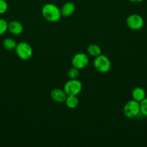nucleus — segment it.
<instances>
[{
	"mask_svg": "<svg viewBox=\"0 0 147 147\" xmlns=\"http://www.w3.org/2000/svg\"><path fill=\"white\" fill-rule=\"evenodd\" d=\"M41 12L43 17L49 22H57L62 17L61 9L51 3L45 4L42 8Z\"/></svg>",
	"mask_w": 147,
	"mask_h": 147,
	"instance_id": "f257e3e1",
	"label": "nucleus"
},
{
	"mask_svg": "<svg viewBox=\"0 0 147 147\" xmlns=\"http://www.w3.org/2000/svg\"><path fill=\"white\" fill-rule=\"evenodd\" d=\"M123 113L128 119H134L141 113L140 103L136 100H128L123 107Z\"/></svg>",
	"mask_w": 147,
	"mask_h": 147,
	"instance_id": "f03ea898",
	"label": "nucleus"
},
{
	"mask_svg": "<svg viewBox=\"0 0 147 147\" xmlns=\"http://www.w3.org/2000/svg\"><path fill=\"white\" fill-rule=\"evenodd\" d=\"M93 65L98 72L101 73H107L111 69V62L107 56L101 54L94 60Z\"/></svg>",
	"mask_w": 147,
	"mask_h": 147,
	"instance_id": "7ed1b4c3",
	"label": "nucleus"
},
{
	"mask_svg": "<svg viewBox=\"0 0 147 147\" xmlns=\"http://www.w3.org/2000/svg\"><path fill=\"white\" fill-rule=\"evenodd\" d=\"M15 52L19 58L22 60H27L33 56V50L31 46L25 42H20L17 43Z\"/></svg>",
	"mask_w": 147,
	"mask_h": 147,
	"instance_id": "20e7f679",
	"label": "nucleus"
},
{
	"mask_svg": "<svg viewBox=\"0 0 147 147\" xmlns=\"http://www.w3.org/2000/svg\"><path fill=\"white\" fill-rule=\"evenodd\" d=\"M63 90L67 96H77L82 90V83L78 79H70L65 83Z\"/></svg>",
	"mask_w": 147,
	"mask_h": 147,
	"instance_id": "39448f33",
	"label": "nucleus"
},
{
	"mask_svg": "<svg viewBox=\"0 0 147 147\" xmlns=\"http://www.w3.org/2000/svg\"><path fill=\"white\" fill-rule=\"evenodd\" d=\"M126 24L132 30H139L144 27V20L141 15L138 14H130L126 19Z\"/></svg>",
	"mask_w": 147,
	"mask_h": 147,
	"instance_id": "423d86ee",
	"label": "nucleus"
},
{
	"mask_svg": "<svg viewBox=\"0 0 147 147\" xmlns=\"http://www.w3.org/2000/svg\"><path fill=\"white\" fill-rule=\"evenodd\" d=\"M89 62V57L84 53H76L71 59V65L73 67H76L79 70L85 68L88 65Z\"/></svg>",
	"mask_w": 147,
	"mask_h": 147,
	"instance_id": "0eeeda50",
	"label": "nucleus"
},
{
	"mask_svg": "<svg viewBox=\"0 0 147 147\" xmlns=\"http://www.w3.org/2000/svg\"><path fill=\"white\" fill-rule=\"evenodd\" d=\"M50 96L52 100L59 103H64L66 99V97H67V95L65 93L64 90H62L61 88H53L51 90Z\"/></svg>",
	"mask_w": 147,
	"mask_h": 147,
	"instance_id": "6e6552de",
	"label": "nucleus"
},
{
	"mask_svg": "<svg viewBox=\"0 0 147 147\" xmlns=\"http://www.w3.org/2000/svg\"><path fill=\"white\" fill-rule=\"evenodd\" d=\"M24 27L22 24L17 20H12V21L8 22V31L11 34L14 35H20L22 33Z\"/></svg>",
	"mask_w": 147,
	"mask_h": 147,
	"instance_id": "1a4fd4ad",
	"label": "nucleus"
},
{
	"mask_svg": "<svg viewBox=\"0 0 147 147\" xmlns=\"http://www.w3.org/2000/svg\"><path fill=\"white\" fill-rule=\"evenodd\" d=\"M75 11V5L71 1L64 3L61 8V13L62 17H68L71 16Z\"/></svg>",
	"mask_w": 147,
	"mask_h": 147,
	"instance_id": "9d476101",
	"label": "nucleus"
},
{
	"mask_svg": "<svg viewBox=\"0 0 147 147\" xmlns=\"http://www.w3.org/2000/svg\"><path fill=\"white\" fill-rule=\"evenodd\" d=\"M146 91L143 88L136 87L133 90L131 93V96L133 100H136L138 102H141L146 98Z\"/></svg>",
	"mask_w": 147,
	"mask_h": 147,
	"instance_id": "9b49d317",
	"label": "nucleus"
},
{
	"mask_svg": "<svg viewBox=\"0 0 147 147\" xmlns=\"http://www.w3.org/2000/svg\"><path fill=\"white\" fill-rule=\"evenodd\" d=\"M64 103L67 108L70 109H74L79 106V100L77 96H67Z\"/></svg>",
	"mask_w": 147,
	"mask_h": 147,
	"instance_id": "f8f14e48",
	"label": "nucleus"
},
{
	"mask_svg": "<svg viewBox=\"0 0 147 147\" xmlns=\"http://www.w3.org/2000/svg\"><path fill=\"white\" fill-rule=\"evenodd\" d=\"M87 53L92 57H96L102 54V49L98 45L90 44L87 47Z\"/></svg>",
	"mask_w": 147,
	"mask_h": 147,
	"instance_id": "ddd939ff",
	"label": "nucleus"
},
{
	"mask_svg": "<svg viewBox=\"0 0 147 147\" xmlns=\"http://www.w3.org/2000/svg\"><path fill=\"white\" fill-rule=\"evenodd\" d=\"M17 45V42L12 38H6L2 42V45L3 47H4V48L5 49V50H8V51L15 50Z\"/></svg>",
	"mask_w": 147,
	"mask_h": 147,
	"instance_id": "4468645a",
	"label": "nucleus"
},
{
	"mask_svg": "<svg viewBox=\"0 0 147 147\" xmlns=\"http://www.w3.org/2000/svg\"><path fill=\"white\" fill-rule=\"evenodd\" d=\"M8 30V22L4 19L0 18V36L5 34Z\"/></svg>",
	"mask_w": 147,
	"mask_h": 147,
	"instance_id": "2eb2a0df",
	"label": "nucleus"
},
{
	"mask_svg": "<svg viewBox=\"0 0 147 147\" xmlns=\"http://www.w3.org/2000/svg\"><path fill=\"white\" fill-rule=\"evenodd\" d=\"M79 76V70L76 67H72L68 72V76L70 79H77Z\"/></svg>",
	"mask_w": 147,
	"mask_h": 147,
	"instance_id": "dca6fc26",
	"label": "nucleus"
},
{
	"mask_svg": "<svg viewBox=\"0 0 147 147\" xmlns=\"http://www.w3.org/2000/svg\"><path fill=\"white\" fill-rule=\"evenodd\" d=\"M140 109L141 113L147 117V98L146 97L143 100L140 102Z\"/></svg>",
	"mask_w": 147,
	"mask_h": 147,
	"instance_id": "f3484780",
	"label": "nucleus"
},
{
	"mask_svg": "<svg viewBox=\"0 0 147 147\" xmlns=\"http://www.w3.org/2000/svg\"><path fill=\"white\" fill-rule=\"evenodd\" d=\"M8 9L7 0H0V14H3Z\"/></svg>",
	"mask_w": 147,
	"mask_h": 147,
	"instance_id": "a211bd4d",
	"label": "nucleus"
},
{
	"mask_svg": "<svg viewBox=\"0 0 147 147\" xmlns=\"http://www.w3.org/2000/svg\"><path fill=\"white\" fill-rule=\"evenodd\" d=\"M128 1H130L131 2H133V3H140L144 1V0H128Z\"/></svg>",
	"mask_w": 147,
	"mask_h": 147,
	"instance_id": "6ab92c4d",
	"label": "nucleus"
}]
</instances>
